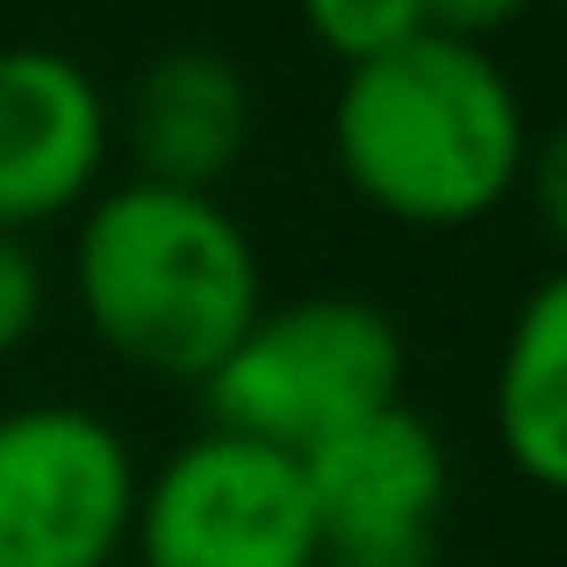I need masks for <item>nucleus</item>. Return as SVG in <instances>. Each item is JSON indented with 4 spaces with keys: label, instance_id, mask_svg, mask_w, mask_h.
<instances>
[{
    "label": "nucleus",
    "instance_id": "obj_1",
    "mask_svg": "<svg viewBox=\"0 0 567 567\" xmlns=\"http://www.w3.org/2000/svg\"><path fill=\"white\" fill-rule=\"evenodd\" d=\"M331 152L360 202L395 223L453 230L525 181L532 123L488 43L424 37L346 65L331 101Z\"/></svg>",
    "mask_w": 567,
    "mask_h": 567
},
{
    "label": "nucleus",
    "instance_id": "obj_2",
    "mask_svg": "<svg viewBox=\"0 0 567 567\" xmlns=\"http://www.w3.org/2000/svg\"><path fill=\"white\" fill-rule=\"evenodd\" d=\"M72 295L123 367L208 381L266 309L259 251L216 194L123 181L94 194L72 237Z\"/></svg>",
    "mask_w": 567,
    "mask_h": 567
},
{
    "label": "nucleus",
    "instance_id": "obj_3",
    "mask_svg": "<svg viewBox=\"0 0 567 567\" xmlns=\"http://www.w3.org/2000/svg\"><path fill=\"white\" fill-rule=\"evenodd\" d=\"M208 431L309 460L360 416L402 402V331L367 295H295L245 323L202 381Z\"/></svg>",
    "mask_w": 567,
    "mask_h": 567
},
{
    "label": "nucleus",
    "instance_id": "obj_4",
    "mask_svg": "<svg viewBox=\"0 0 567 567\" xmlns=\"http://www.w3.org/2000/svg\"><path fill=\"white\" fill-rule=\"evenodd\" d=\"M144 567H323L302 460L202 431L137 488L130 525Z\"/></svg>",
    "mask_w": 567,
    "mask_h": 567
},
{
    "label": "nucleus",
    "instance_id": "obj_5",
    "mask_svg": "<svg viewBox=\"0 0 567 567\" xmlns=\"http://www.w3.org/2000/svg\"><path fill=\"white\" fill-rule=\"evenodd\" d=\"M137 453L101 410H0V567H115L137 525Z\"/></svg>",
    "mask_w": 567,
    "mask_h": 567
},
{
    "label": "nucleus",
    "instance_id": "obj_6",
    "mask_svg": "<svg viewBox=\"0 0 567 567\" xmlns=\"http://www.w3.org/2000/svg\"><path fill=\"white\" fill-rule=\"evenodd\" d=\"M302 474L323 532V567H439L453 460L410 402H388L338 431L302 460Z\"/></svg>",
    "mask_w": 567,
    "mask_h": 567
},
{
    "label": "nucleus",
    "instance_id": "obj_7",
    "mask_svg": "<svg viewBox=\"0 0 567 567\" xmlns=\"http://www.w3.org/2000/svg\"><path fill=\"white\" fill-rule=\"evenodd\" d=\"M115 144V109L101 80L51 43H0V230L94 202Z\"/></svg>",
    "mask_w": 567,
    "mask_h": 567
},
{
    "label": "nucleus",
    "instance_id": "obj_8",
    "mask_svg": "<svg viewBox=\"0 0 567 567\" xmlns=\"http://www.w3.org/2000/svg\"><path fill=\"white\" fill-rule=\"evenodd\" d=\"M123 137L137 158V181L216 194V181L251 144V80L237 72V58L208 51V43H173L130 86Z\"/></svg>",
    "mask_w": 567,
    "mask_h": 567
},
{
    "label": "nucleus",
    "instance_id": "obj_9",
    "mask_svg": "<svg viewBox=\"0 0 567 567\" xmlns=\"http://www.w3.org/2000/svg\"><path fill=\"white\" fill-rule=\"evenodd\" d=\"M496 439L525 482L567 496V266L525 295L496 360Z\"/></svg>",
    "mask_w": 567,
    "mask_h": 567
},
{
    "label": "nucleus",
    "instance_id": "obj_10",
    "mask_svg": "<svg viewBox=\"0 0 567 567\" xmlns=\"http://www.w3.org/2000/svg\"><path fill=\"white\" fill-rule=\"evenodd\" d=\"M295 8H302V29L338 65H367V58H381L431 29L424 0H295Z\"/></svg>",
    "mask_w": 567,
    "mask_h": 567
},
{
    "label": "nucleus",
    "instance_id": "obj_11",
    "mask_svg": "<svg viewBox=\"0 0 567 567\" xmlns=\"http://www.w3.org/2000/svg\"><path fill=\"white\" fill-rule=\"evenodd\" d=\"M43 323V259L29 251V237L0 230V360Z\"/></svg>",
    "mask_w": 567,
    "mask_h": 567
},
{
    "label": "nucleus",
    "instance_id": "obj_12",
    "mask_svg": "<svg viewBox=\"0 0 567 567\" xmlns=\"http://www.w3.org/2000/svg\"><path fill=\"white\" fill-rule=\"evenodd\" d=\"M517 187H532V208H539L546 237L567 251V123L525 152V181H517Z\"/></svg>",
    "mask_w": 567,
    "mask_h": 567
},
{
    "label": "nucleus",
    "instance_id": "obj_13",
    "mask_svg": "<svg viewBox=\"0 0 567 567\" xmlns=\"http://www.w3.org/2000/svg\"><path fill=\"white\" fill-rule=\"evenodd\" d=\"M539 0H424V22L439 37H467V43H488L496 29L525 22Z\"/></svg>",
    "mask_w": 567,
    "mask_h": 567
},
{
    "label": "nucleus",
    "instance_id": "obj_14",
    "mask_svg": "<svg viewBox=\"0 0 567 567\" xmlns=\"http://www.w3.org/2000/svg\"><path fill=\"white\" fill-rule=\"evenodd\" d=\"M560 8H567V0H560Z\"/></svg>",
    "mask_w": 567,
    "mask_h": 567
}]
</instances>
